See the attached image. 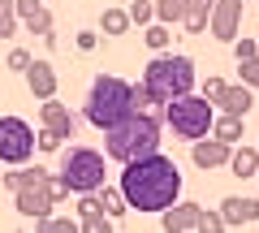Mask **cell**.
<instances>
[{
	"mask_svg": "<svg viewBox=\"0 0 259 233\" xmlns=\"http://www.w3.org/2000/svg\"><path fill=\"white\" fill-rule=\"evenodd\" d=\"M121 195H125V207H139V212H164V207L177 203L182 195V168L168 156L151 151V156L125 160V173H121Z\"/></svg>",
	"mask_w": 259,
	"mask_h": 233,
	"instance_id": "6da1fadb",
	"label": "cell"
},
{
	"mask_svg": "<svg viewBox=\"0 0 259 233\" xmlns=\"http://www.w3.org/2000/svg\"><path fill=\"white\" fill-rule=\"evenodd\" d=\"M104 151H108V160H117V164L160 151V117L156 112H130L125 121H117L112 130H104Z\"/></svg>",
	"mask_w": 259,
	"mask_h": 233,
	"instance_id": "7a4b0ae2",
	"label": "cell"
},
{
	"mask_svg": "<svg viewBox=\"0 0 259 233\" xmlns=\"http://www.w3.org/2000/svg\"><path fill=\"white\" fill-rule=\"evenodd\" d=\"M130 112H134V86L117 74H100L91 82V91H87V121L95 130H112Z\"/></svg>",
	"mask_w": 259,
	"mask_h": 233,
	"instance_id": "3957f363",
	"label": "cell"
},
{
	"mask_svg": "<svg viewBox=\"0 0 259 233\" xmlns=\"http://www.w3.org/2000/svg\"><path fill=\"white\" fill-rule=\"evenodd\" d=\"M143 86L160 104L177 100V95H190L194 91V61L190 56H173V52H156L151 65L143 69Z\"/></svg>",
	"mask_w": 259,
	"mask_h": 233,
	"instance_id": "277c9868",
	"label": "cell"
},
{
	"mask_svg": "<svg viewBox=\"0 0 259 233\" xmlns=\"http://www.w3.org/2000/svg\"><path fill=\"white\" fill-rule=\"evenodd\" d=\"M212 117H216V104L207 100V95H177V100L164 104V121L173 125V134L186 138V143L212 134Z\"/></svg>",
	"mask_w": 259,
	"mask_h": 233,
	"instance_id": "5b68a950",
	"label": "cell"
},
{
	"mask_svg": "<svg viewBox=\"0 0 259 233\" xmlns=\"http://www.w3.org/2000/svg\"><path fill=\"white\" fill-rule=\"evenodd\" d=\"M56 177L69 186V195L104 190V156L95 147H69V151H61V173Z\"/></svg>",
	"mask_w": 259,
	"mask_h": 233,
	"instance_id": "8992f818",
	"label": "cell"
},
{
	"mask_svg": "<svg viewBox=\"0 0 259 233\" xmlns=\"http://www.w3.org/2000/svg\"><path fill=\"white\" fill-rule=\"evenodd\" d=\"M30 156H35V130L22 117H0V160L18 168Z\"/></svg>",
	"mask_w": 259,
	"mask_h": 233,
	"instance_id": "52a82bcc",
	"label": "cell"
},
{
	"mask_svg": "<svg viewBox=\"0 0 259 233\" xmlns=\"http://www.w3.org/2000/svg\"><path fill=\"white\" fill-rule=\"evenodd\" d=\"M242 5H246V0H216V5H212V22H207V26H212L216 39H225V43H233V39H238Z\"/></svg>",
	"mask_w": 259,
	"mask_h": 233,
	"instance_id": "ba28073f",
	"label": "cell"
},
{
	"mask_svg": "<svg viewBox=\"0 0 259 233\" xmlns=\"http://www.w3.org/2000/svg\"><path fill=\"white\" fill-rule=\"evenodd\" d=\"M203 212L207 207H199V203H173L160 212V220H164L168 233H203Z\"/></svg>",
	"mask_w": 259,
	"mask_h": 233,
	"instance_id": "9c48e42d",
	"label": "cell"
},
{
	"mask_svg": "<svg viewBox=\"0 0 259 233\" xmlns=\"http://www.w3.org/2000/svg\"><path fill=\"white\" fill-rule=\"evenodd\" d=\"M190 156H194V164L199 168H221V164H229V156H233V143H225V138H194V147H190Z\"/></svg>",
	"mask_w": 259,
	"mask_h": 233,
	"instance_id": "30bf717a",
	"label": "cell"
},
{
	"mask_svg": "<svg viewBox=\"0 0 259 233\" xmlns=\"http://www.w3.org/2000/svg\"><path fill=\"white\" fill-rule=\"evenodd\" d=\"M39 121H44V130H52L56 138H74V112L65 108V104H56V95H52V100H44Z\"/></svg>",
	"mask_w": 259,
	"mask_h": 233,
	"instance_id": "8fae6325",
	"label": "cell"
},
{
	"mask_svg": "<svg viewBox=\"0 0 259 233\" xmlns=\"http://www.w3.org/2000/svg\"><path fill=\"white\" fill-rule=\"evenodd\" d=\"M221 216H225V224H250V220H259V199H250V195H229L221 203Z\"/></svg>",
	"mask_w": 259,
	"mask_h": 233,
	"instance_id": "7c38bea8",
	"label": "cell"
},
{
	"mask_svg": "<svg viewBox=\"0 0 259 233\" xmlns=\"http://www.w3.org/2000/svg\"><path fill=\"white\" fill-rule=\"evenodd\" d=\"M26 86H30V95H39V100H52L56 95V69L48 65V61H30L26 65Z\"/></svg>",
	"mask_w": 259,
	"mask_h": 233,
	"instance_id": "4fadbf2b",
	"label": "cell"
},
{
	"mask_svg": "<svg viewBox=\"0 0 259 233\" xmlns=\"http://www.w3.org/2000/svg\"><path fill=\"white\" fill-rule=\"evenodd\" d=\"M216 104H221L225 112H233V117H246L250 104H255V95H250L246 82H242V86H229V82H225V91H221V100H216Z\"/></svg>",
	"mask_w": 259,
	"mask_h": 233,
	"instance_id": "5bb4252c",
	"label": "cell"
},
{
	"mask_svg": "<svg viewBox=\"0 0 259 233\" xmlns=\"http://www.w3.org/2000/svg\"><path fill=\"white\" fill-rule=\"evenodd\" d=\"M212 5H216V0H190V5H186L182 26L190 30V35H203V30H207V22H212Z\"/></svg>",
	"mask_w": 259,
	"mask_h": 233,
	"instance_id": "9a60e30c",
	"label": "cell"
},
{
	"mask_svg": "<svg viewBox=\"0 0 259 233\" xmlns=\"http://www.w3.org/2000/svg\"><path fill=\"white\" fill-rule=\"evenodd\" d=\"M229 168H233V177H255L259 173V151L255 147H238L229 156Z\"/></svg>",
	"mask_w": 259,
	"mask_h": 233,
	"instance_id": "2e32d148",
	"label": "cell"
},
{
	"mask_svg": "<svg viewBox=\"0 0 259 233\" xmlns=\"http://www.w3.org/2000/svg\"><path fill=\"white\" fill-rule=\"evenodd\" d=\"M143 39H147L151 52H168V43H173V30H168V22H147Z\"/></svg>",
	"mask_w": 259,
	"mask_h": 233,
	"instance_id": "e0dca14e",
	"label": "cell"
},
{
	"mask_svg": "<svg viewBox=\"0 0 259 233\" xmlns=\"http://www.w3.org/2000/svg\"><path fill=\"white\" fill-rule=\"evenodd\" d=\"M212 134L225 143H238L242 138V117H233V112H225V117H212Z\"/></svg>",
	"mask_w": 259,
	"mask_h": 233,
	"instance_id": "ac0fdd59",
	"label": "cell"
},
{
	"mask_svg": "<svg viewBox=\"0 0 259 233\" xmlns=\"http://www.w3.org/2000/svg\"><path fill=\"white\" fill-rule=\"evenodd\" d=\"M186 5H190V0H156V22H168V26L182 22L186 18Z\"/></svg>",
	"mask_w": 259,
	"mask_h": 233,
	"instance_id": "d6986e66",
	"label": "cell"
},
{
	"mask_svg": "<svg viewBox=\"0 0 259 233\" xmlns=\"http://www.w3.org/2000/svg\"><path fill=\"white\" fill-rule=\"evenodd\" d=\"M100 195V190H95ZM100 203H104V212L117 220V216H125V195H121V186H104V195H100Z\"/></svg>",
	"mask_w": 259,
	"mask_h": 233,
	"instance_id": "ffe728a7",
	"label": "cell"
},
{
	"mask_svg": "<svg viewBox=\"0 0 259 233\" xmlns=\"http://www.w3.org/2000/svg\"><path fill=\"white\" fill-rule=\"evenodd\" d=\"M100 26H104V35H125V30H130V13L125 9H104Z\"/></svg>",
	"mask_w": 259,
	"mask_h": 233,
	"instance_id": "44dd1931",
	"label": "cell"
},
{
	"mask_svg": "<svg viewBox=\"0 0 259 233\" xmlns=\"http://www.w3.org/2000/svg\"><path fill=\"white\" fill-rule=\"evenodd\" d=\"M130 26H147V22H156V5L151 0H130Z\"/></svg>",
	"mask_w": 259,
	"mask_h": 233,
	"instance_id": "7402d4cb",
	"label": "cell"
},
{
	"mask_svg": "<svg viewBox=\"0 0 259 233\" xmlns=\"http://www.w3.org/2000/svg\"><path fill=\"white\" fill-rule=\"evenodd\" d=\"M22 26H26L30 35H48V30H52V13H48V5H39L30 18H22Z\"/></svg>",
	"mask_w": 259,
	"mask_h": 233,
	"instance_id": "603a6c76",
	"label": "cell"
},
{
	"mask_svg": "<svg viewBox=\"0 0 259 233\" xmlns=\"http://www.w3.org/2000/svg\"><path fill=\"white\" fill-rule=\"evenodd\" d=\"M82 229H87V233H108V229H112V216H108V212L100 207V212L82 216Z\"/></svg>",
	"mask_w": 259,
	"mask_h": 233,
	"instance_id": "cb8c5ba5",
	"label": "cell"
},
{
	"mask_svg": "<svg viewBox=\"0 0 259 233\" xmlns=\"http://www.w3.org/2000/svg\"><path fill=\"white\" fill-rule=\"evenodd\" d=\"M238 74H242V82L255 91V86H259V56H246V61H238Z\"/></svg>",
	"mask_w": 259,
	"mask_h": 233,
	"instance_id": "d4e9b609",
	"label": "cell"
},
{
	"mask_svg": "<svg viewBox=\"0 0 259 233\" xmlns=\"http://www.w3.org/2000/svg\"><path fill=\"white\" fill-rule=\"evenodd\" d=\"M39 229H48V233H74L78 224L74 220H65V216H44V220H35Z\"/></svg>",
	"mask_w": 259,
	"mask_h": 233,
	"instance_id": "484cf974",
	"label": "cell"
},
{
	"mask_svg": "<svg viewBox=\"0 0 259 233\" xmlns=\"http://www.w3.org/2000/svg\"><path fill=\"white\" fill-rule=\"evenodd\" d=\"M18 30V9H0V39H13Z\"/></svg>",
	"mask_w": 259,
	"mask_h": 233,
	"instance_id": "4316f807",
	"label": "cell"
},
{
	"mask_svg": "<svg viewBox=\"0 0 259 233\" xmlns=\"http://www.w3.org/2000/svg\"><path fill=\"white\" fill-rule=\"evenodd\" d=\"M61 143H65V138H56L52 130H39V138H35V147H39V151H61Z\"/></svg>",
	"mask_w": 259,
	"mask_h": 233,
	"instance_id": "83f0119b",
	"label": "cell"
},
{
	"mask_svg": "<svg viewBox=\"0 0 259 233\" xmlns=\"http://www.w3.org/2000/svg\"><path fill=\"white\" fill-rule=\"evenodd\" d=\"M30 61H35V56H30V52H22V48H13V52H9V69H18V74H26V65H30Z\"/></svg>",
	"mask_w": 259,
	"mask_h": 233,
	"instance_id": "f1b7e54d",
	"label": "cell"
},
{
	"mask_svg": "<svg viewBox=\"0 0 259 233\" xmlns=\"http://www.w3.org/2000/svg\"><path fill=\"white\" fill-rule=\"evenodd\" d=\"M233 56H238V61H246V56H259V43H255V39H238V43H233Z\"/></svg>",
	"mask_w": 259,
	"mask_h": 233,
	"instance_id": "f546056e",
	"label": "cell"
},
{
	"mask_svg": "<svg viewBox=\"0 0 259 233\" xmlns=\"http://www.w3.org/2000/svg\"><path fill=\"white\" fill-rule=\"evenodd\" d=\"M216 229H225V216L221 212H203V233H216Z\"/></svg>",
	"mask_w": 259,
	"mask_h": 233,
	"instance_id": "4dcf8cb0",
	"label": "cell"
},
{
	"mask_svg": "<svg viewBox=\"0 0 259 233\" xmlns=\"http://www.w3.org/2000/svg\"><path fill=\"white\" fill-rule=\"evenodd\" d=\"M95 43H100L95 30H78V48H82V52H95Z\"/></svg>",
	"mask_w": 259,
	"mask_h": 233,
	"instance_id": "1f68e13d",
	"label": "cell"
},
{
	"mask_svg": "<svg viewBox=\"0 0 259 233\" xmlns=\"http://www.w3.org/2000/svg\"><path fill=\"white\" fill-rule=\"evenodd\" d=\"M221 91H225V82H221V78H207V82H203V95H207V100H221Z\"/></svg>",
	"mask_w": 259,
	"mask_h": 233,
	"instance_id": "d6a6232c",
	"label": "cell"
},
{
	"mask_svg": "<svg viewBox=\"0 0 259 233\" xmlns=\"http://www.w3.org/2000/svg\"><path fill=\"white\" fill-rule=\"evenodd\" d=\"M0 181H5V186H9V190H18V186H22V164H18V173H5V177H0Z\"/></svg>",
	"mask_w": 259,
	"mask_h": 233,
	"instance_id": "836d02e7",
	"label": "cell"
},
{
	"mask_svg": "<svg viewBox=\"0 0 259 233\" xmlns=\"http://www.w3.org/2000/svg\"><path fill=\"white\" fill-rule=\"evenodd\" d=\"M13 5H18V0H0V9H13Z\"/></svg>",
	"mask_w": 259,
	"mask_h": 233,
	"instance_id": "e575fe53",
	"label": "cell"
},
{
	"mask_svg": "<svg viewBox=\"0 0 259 233\" xmlns=\"http://www.w3.org/2000/svg\"><path fill=\"white\" fill-rule=\"evenodd\" d=\"M255 177H259V173H255Z\"/></svg>",
	"mask_w": 259,
	"mask_h": 233,
	"instance_id": "d590c367",
	"label": "cell"
}]
</instances>
